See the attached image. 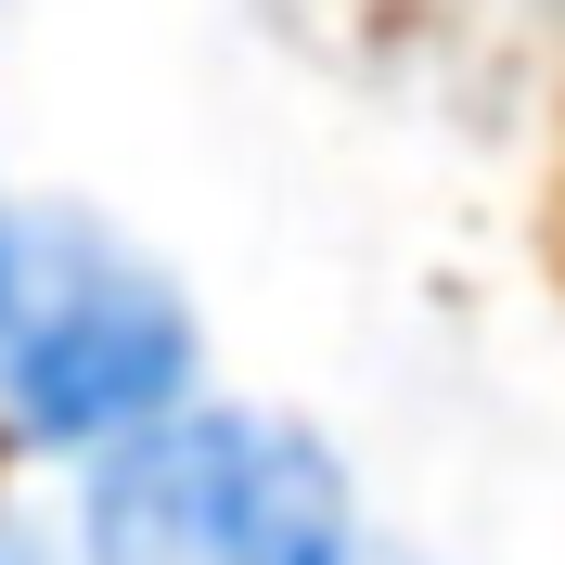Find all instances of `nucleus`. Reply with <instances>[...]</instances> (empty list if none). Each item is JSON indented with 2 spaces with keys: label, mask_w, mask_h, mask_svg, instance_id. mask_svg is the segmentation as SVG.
I'll list each match as a JSON object with an SVG mask.
<instances>
[{
  "label": "nucleus",
  "mask_w": 565,
  "mask_h": 565,
  "mask_svg": "<svg viewBox=\"0 0 565 565\" xmlns=\"http://www.w3.org/2000/svg\"><path fill=\"white\" fill-rule=\"evenodd\" d=\"M0 565H39V553H26V540H13V527H0Z\"/></svg>",
  "instance_id": "7ed1b4c3"
},
{
  "label": "nucleus",
  "mask_w": 565,
  "mask_h": 565,
  "mask_svg": "<svg viewBox=\"0 0 565 565\" xmlns=\"http://www.w3.org/2000/svg\"><path fill=\"white\" fill-rule=\"evenodd\" d=\"M193 373L168 270L65 206H0V424L26 450H116Z\"/></svg>",
  "instance_id": "f03ea898"
},
{
  "label": "nucleus",
  "mask_w": 565,
  "mask_h": 565,
  "mask_svg": "<svg viewBox=\"0 0 565 565\" xmlns=\"http://www.w3.org/2000/svg\"><path fill=\"white\" fill-rule=\"evenodd\" d=\"M77 540L90 565H360V501L348 462L282 412L168 398L116 450H90Z\"/></svg>",
  "instance_id": "f257e3e1"
}]
</instances>
